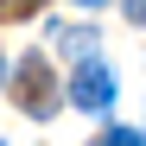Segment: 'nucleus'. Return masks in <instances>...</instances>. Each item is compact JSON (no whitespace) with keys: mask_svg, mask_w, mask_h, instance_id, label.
<instances>
[{"mask_svg":"<svg viewBox=\"0 0 146 146\" xmlns=\"http://www.w3.org/2000/svg\"><path fill=\"white\" fill-rule=\"evenodd\" d=\"M95 146H146V133H133V127H108V133H95Z\"/></svg>","mask_w":146,"mask_h":146,"instance_id":"3","label":"nucleus"},{"mask_svg":"<svg viewBox=\"0 0 146 146\" xmlns=\"http://www.w3.org/2000/svg\"><path fill=\"white\" fill-rule=\"evenodd\" d=\"M13 102L26 108L32 121H51L57 114V83H51V64H44L38 51L19 57V70H13Z\"/></svg>","mask_w":146,"mask_h":146,"instance_id":"1","label":"nucleus"},{"mask_svg":"<svg viewBox=\"0 0 146 146\" xmlns=\"http://www.w3.org/2000/svg\"><path fill=\"white\" fill-rule=\"evenodd\" d=\"M76 7H102V0H76Z\"/></svg>","mask_w":146,"mask_h":146,"instance_id":"6","label":"nucleus"},{"mask_svg":"<svg viewBox=\"0 0 146 146\" xmlns=\"http://www.w3.org/2000/svg\"><path fill=\"white\" fill-rule=\"evenodd\" d=\"M0 83H7V64H0Z\"/></svg>","mask_w":146,"mask_h":146,"instance_id":"7","label":"nucleus"},{"mask_svg":"<svg viewBox=\"0 0 146 146\" xmlns=\"http://www.w3.org/2000/svg\"><path fill=\"white\" fill-rule=\"evenodd\" d=\"M70 102L89 108V114H102V108L114 102V70H108L102 57H83V64H76V76H70Z\"/></svg>","mask_w":146,"mask_h":146,"instance_id":"2","label":"nucleus"},{"mask_svg":"<svg viewBox=\"0 0 146 146\" xmlns=\"http://www.w3.org/2000/svg\"><path fill=\"white\" fill-rule=\"evenodd\" d=\"M127 13H133V19H140V26H146V0H127Z\"/></svg>","mask_w":146,"mask_h":146,"instance_id":"5","label":"nucleus"},{"mask_svg":"<svg viewBox=\"0 0 146 146\" xmlns=\"http://www.w3.org/2000/svg\"><path fill=\"white\" fill-rule=\"evenodd\" d=\"M44 0H0V19H32Z\"/></svg>","mask_w":146,"mask_h":146,"instance_id":"4","label":"nucleus"}]
</instances>
